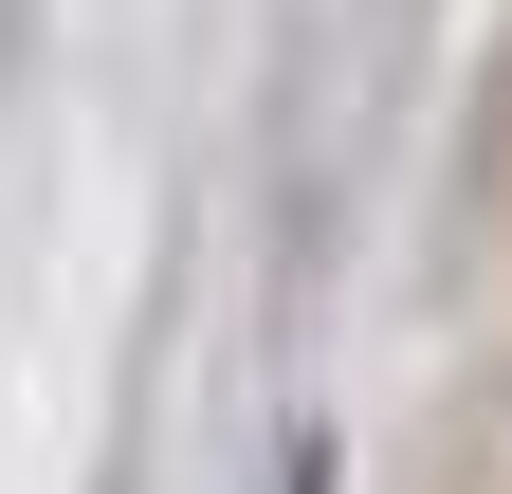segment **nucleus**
Instances as JSON below:
<instances>
[{
    "label": "nucleus",
    "mask_w": 512,
    "mask_h": 494,
    "mask_svg": "<svg viewBox=\"0 0 512 494\" xmlns=\"http://www.w3.org/2000/svg\"><path fill=\"white\" fill-rule=\"evenodd\" d=\"M403 494H512V385H458L421 421V458H403Z\"/></svg>",
    "instance_id": "nucleus-1"
},
{
    "label": "nucleus",
    "mask_w": 512,
    "mask_h": 494,
    "mask_svg": "<svg viewBox=\"0 0 512 494\" xmlns=\"http://www.w3.org/2000/svg\"><path fill=\"white\" fill-rule=\"evenodd\" d=\"M476 220L512 238V37H494V74H476Z\"/></svg>",
    "instance_id": "nucleus-2"
}]
</instances>
